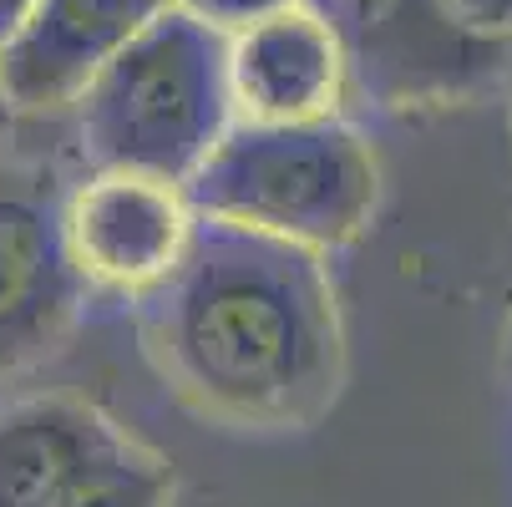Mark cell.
<instances>
[{
	"label": "cell",
	"instance_id": "cell-1",
	"mask_svg": "<svg viewBox=\"0 0 512 507\" xmlns=\"http://www.w3.org/2000/svg\"><path fill=\"white\" fill-rule=\"evenodd\" d=\"M132 305L158 376L234 431H305L345 386L335 279L305 244L198 213L183 264Z\"/></svg>",
	"mask_w": 512,
	"mask_h": 507
},
{
	"label": "cell",
	"instance_id": "cell-2",
	"mask_svg": "<svg viewBox=\"0 0 512 507\" xmlns=\"http://www.w3.org/2000/svg\"><path fill=\"white\" fill-rule=\"evenodd\" d=\"M71 117L82 168H137L188 188L239 122L229 36L168 6L97 71Z\"/></svg>",
	"mask_w": 512,
	"mask_h": 507
},
{
	"label": "cell",
	"instance_id": "cell-3",
	"mask_svg": "<svg viewBox=\"0 0 512 507\" xmlns=\"http://www.w3.org/2000/svg\"><path fill=\"white\" fill-rule=\"evenodd\" d=\"M188 198L203 219L335 254L371 229L381 163L345 117L234 122L188 178Z\"/></svg>",
	"mask_w": 512,
	"mask_h": 507
},
{
	"label": "cell",
	"instance_id": "cell-4",
	"mask_svg": "<svg viewBox=\"0 0 512 507\" xmlns=\"http://www.w3.org/2000/svg\"><path fill=\"white\" fill-rule=\"evenodd\" d=\"M71 183L51 158L0 148V381L51 360L92 295L66 244Z\"/></svg>",
	"mask_w": 512,
	"mask_h": 507
},
{
	"label": "cell",
	"instance_id": "cell-5",
	"mask_svg": "<svg viewBox=\"0 0 512 507\" xmlns=\"http://www.w3.org/2000/svg\"><path fill=\"white\" fill-rule=\"evenodd\" d=\"M345 46L350 82L381 107H426L512 77V46L467 36L442 0H310Z\"/></svg>",
	"mask_w": 512,
	"mask_h": 507
},
{
	"label": "cell",
	"instance_id": "cell-6",
	"mask_svg": "<svg viewBox=\"0 0 512 507\" xmlns=\"http://www.w3.org/2000/svg\"><path fill=\"white\" fill-rule=\"evenodd\" d=\"M198 208L183 183L137 168H82L66 193V244L102 295L142 300L188 254Z\"/></svg>",
	"mask_w": 512,
	"mask_h": 507
},
{
	"label": "cell",
	"instance_id": "cell-7",
	"mask_svg": "<svg viewBox=\"0 0 512 507\" xmlns=\"http://www.w3.org/2000/svg\"><path fill=\"white\" fill-rule=\"evenodd\" d=\"M173 0H36L0 41V77L21 117L71 112L97 71L132 46Z\"/></svg>",
	"mask_w": 512,
	"mask_h": 507
},
{
	"label": "cell",
	"instance_id": "cell-8",
	"mask_svg": "<svg viewBox=\"0 0 512 507\" xmlns=\"http://www.w3.org/2000/svg\"><path fill=\"white\" fill-rule=\"evenodd\" d=\"M229 87L239 122L340 117L350 61L330 21L300 0L229 36Z\"/></svg>",
	"mask_w": 512,
	"mask_h": 507
},
{
	"label": "cell",
	"instance_id": "cell-9",
	"mask_svg": "<svg viewBox=\"0 0 512 507\" xmlns=\"http://www.w3.org/2000/svg\"><path fill=\"white\" fill-rule=\"evenodd\" d=\"M132 431L87 396L31 391L0 401V507H51Z\"/></svg>",
	"mask_w": 512,
	"mask_h": 507
},
{
	"label": "cell",
	"instance_id": "cell-10",
	"mask_svg": "<svg viewBox=\"0 0 512 507\" xmlns=\"http://www.w3.org/2000/svg\"><path fill=\"white\" fill-rule=\"evenodd\" d=\"M173 502H178L173 462L127 437L102 462H92L51 507H173Z\"/></svg>",
	"mask_w": 512,
	"mask_h": 507
},
{
	"label": "cell",
	"instance_id": "cell-11",
	"mask_svg": "<svg viewBox=\"0 0 512 507\" xmlns=\"http://www.w3.org/2000/svg\"><path fill=\"white\" fill-rule=\"evenodd\" d=\"M173 6L188 11V16H198L213 31L234 36V31H244V26H254V21L284 11V6H300V0H173Z\"/></svg>",
	"mask_w": 512,
	"mask_h": 507
},
{
	"label": "cell",
	"instance_id": "cell-12",
	"mask_svg": "<svg viewBox=\"0 0 512 507\" xmlns=\"http://www.w3.org/2000/svg\"><path fill=\"white\" fill-rule=\"evenodd\" d=\"M442 11L482 41H507L512 46V0H442Z\"/></svg>",
	"mask_w": 512,
	"mask_h": 507
},
{
	"label": "cell",
	"instance_id": "cell-13",
	"mask_svg": "<svg viewBox=\"0 0 512 507\" xmlns=\"http://www.w3.org/2000/svg\"><path fill=\"white\" fill-rule=\"evenodd\" d=\"M36 6V0H0V41H6L21 21H26V11Z\"/></svg>",
	"mask_w": 512,
	"mask_h": 507
},
{
	"label": "cell",
	"instance_id": "cell-14",
	"mask_svg": "<svg viewBox=\"0 0 512 507\" xmlns=\"http://www.w3.org/2000/svg\"><path fill=\"white\" fill-rule=\"evenodd\" d=\"M16 122H21V112L11 107V97H6V77H0V148H11Z\"/></svg>",
	"mask_w": 512,
	"mask_h": 507
},
{
	"label": "cell",
	"instance_id": "cell-15",
	"mask_svg": "<svg viewBox=\"0 0 512 507\" xmlns=\"http://www.w3.org/2000/svg\"><path fill=\"white\" fill-rule=\"evenodd\" d=\"M507 360H512V325H507Z\"/></svg>",
	"mask_w": 512,
	"mask_h": 507
}]
</instances>
